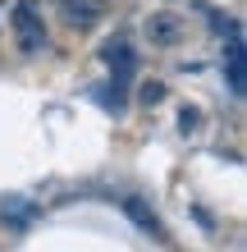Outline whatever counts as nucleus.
Here are the masks:
<instances>
[{
    "mask_svg": "<svg viewBox=\"0 0 247 252\" xmlns=\"http://www.w3.org/2000/svg\"><path fill=\"white\" fill-rule=\"evenodd\" d=\"M9 28H14V41H19L23 55H37L41 46H46V14H41L37 0H14Z\"/></svg>",
    "mask_w": 247,
    "mask_h": 252,
    "instance_id": "nucleus-1",
    "label": "nucleus"
},
{
    "mask_svg": "<svg viewBox=\"0 0 247 252\" xmlns=\"http://www.w3.org/2000/svg\"><path fill=\"white\" fill-rule=\"evenodd\" d=\"M224 78H229V92L243 96L247 92V64H243V41H229L224 51Z\"/></svg>",
    "mask_w": 247,
    "mask_h": 252,
    "instance_id": "nucleus-3",
    "label": "nucleus"
},
{
    "mask_svg": "<svg viewBox=\"0 0 247 252\" xmlns=\"http://www.w3.org/2000/svg\"><path fill=\"white\" fill-rule=\"evenodd\" d=\"M101 55H106V64L114 69V78H128V73H133V51H128V41H110V46L106 51H101Z\"/></svg>",
    "mask_w": 247,
    "mask_h": 252,
    "instance_id": "nucleus-5",
    "label": "nucleus"
},
{
    "mask_svg": "<svg viewBox=\"0 0 247 252\" xmlns=\"http://www.w3.org/2000/svg\"><path fill=\"white\" fill-rule=\"evenodd\" d=\"M147 37L156 41V46H174V41L183 37V23L174 19V14H151L147 19Z\"/></svg>",
    "mask_w": 247,
    "mask_h": 252,
    "instance_id": "nucleus-4",
    "label": "nucleus"
},
{
    "mask_svg": "<svg viewBox=\"0 0 247 252\" xmlns=\"http://www.w3.org/2000/svg\"><path fill=\"white\" fill-rule=\"evenodd\" d=\"M161 96H165V87H161V83H147V87H142V101H147V106H156Z\"/></svg>",
    "mask_w": 247,
    "mask_h": 252,
    "instance_id": "nucleus-6",
    "label": "nucleus"
},
{
    "mask_svg": "<svg viewBox=\"0 0 247 252\" xmlns=\"http://www.w3.org/2000/svg\"><path fill=\"white\" fill-rule=\"evenodd\" d=\"M64 14L69 28H78V32H87V28H96L101 19H106V0H55Z\"/></svg>",
    "mask_w": 247,
    "mask_h": 252,
    "instance_id": "nucleus-2",
    "label": "nucleus"
}]
</instances>
